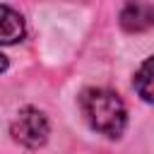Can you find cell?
Segmentation results:
<instances>
[{"label":"cell","instance_id":"cell-6","mask_svg":"<svg viewBox=\"0 0 154 154\" xmlns=\"http://www.w3.org/2000/svg\"><path fill=\"white\" fill-rule=\"evenodd\" d=\"M5 70H7V58L0 53V72H5Z\"/></svg>","mask_w":154,"mask_h":154},{"label":"cell","instance_id":"cell-5","mask_svg":"<svg viewBox=\"0 0 154 154\" xmlns=\"http://www.w3.org/2000/svg\"><path fill=\"white\" fill-rule=\"evenodd\" d=\"M135 89H137V94L144 101L154 103V55H149L137 67V72H135Z\"/></svg>","mask_w":154,"mask_h":154},{"label":"cell","instance_id":"cell-4","mask_svg":"<svg viewBox=\"0 0 154 154\" xmlns=\"http://www.w3.org/2000/svg\"><path fill=\"white\" fill-rule=\"evenodd\" d=\"M24 36V19L17 10L0 5V46H12Z\"/></svg>","mask_w":154,"mask_h":154},{"label":"cell","instance_id":"cell-3","mask_svg":"<svg viewBox=\"0 0 154 154\" xmlns=\"http://www.w3.org/2000/svg\"><path fill=\"white\" fill-rule=\"evenodd\" d=\"M120 24L125 31H144L154 26V5L130 2L120 12Z\"/></svg>","mask_w":154,"mask_h":154},{"label":"cell","instance_id":"cell-1","mask_svg":"<svg viewBox=\"0 0 154 154\" xmlns=\"http://www.w3.org/2000/svg\"><path fill=\"white\" fill-rule=\"evenodd\" d=\"M79 106H82L87 123L96 132H101L111 140L123 135L125 123H128V111H125L123 99L116 91H111V89H87L79 96Z\"/></svg>","mask_w":154,"mask_h":154},{"label":"cell","instance_id":"cell-2","mask_svg":"<svg viewBox=\"0 0 154 154\" xmlns=\"http://www.w3.org/2000/svg\"><path fill=\"white\" fill-rule=\"evenodd\" d=\"M10 132H12L14 142H19L29 149H36V147L46 144L51 125H48V118L43 116V111L34 108V106H26L14 116V120L10 125Z\"/></svg>","mask_w":154,"mask_h":154}]
</instances>
